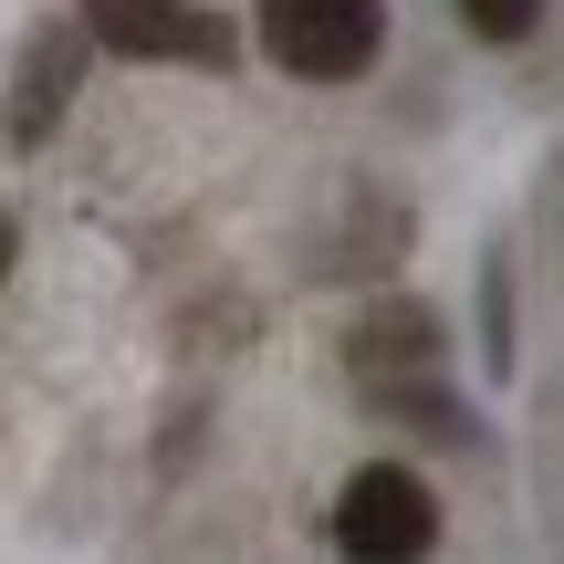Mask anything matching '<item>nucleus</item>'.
Returning <instances> with one entry per match:
<instances>
[{
    "mask_svg": "<svg viewBox=\"0 0 564 564\" xmlns=\"http://www.w3.org/2000/svg\"><path fill=\"white\" fill-rule=\"evenodd\" d=\"M387 42V0H262V53L293 84H356Z\"/></svg>",
    "mask_w": 564,
    "mask_h": 564,
    "instance_id": "1",
    "label": "nucleus"
},
{
    "mask_svg": "<svg viewBox=\"0 0 564 564\" xmlns=\"http://www.w3.org/2000/svg\"><path fill=\"white\" fill-rule=\"evenodd\" d=\"M84 42L126 63H199V74H230V21L199 11V0H84Z\"/></svg>",
    "mask_w": 564,
    "mask_h": 564,
    "instance_id": "2",
    "label": "nucleus"
},
{
    "mask_svg": "<svg viewBox=\"0 0 564 564\" xmlns=\"http://www.w3.org/2000/svg\"><path fill=\"white\" fill-rule=\"evenodd\" d=\"M335 544L345 554H429L440 544V491L419 470H398V460H366L335 491Z\"/></svg>",
    "mask_w": 564,
    "mask_h": 564,
    "instance_id": "3",
    "label": "nucleus"
},
{
    "mask_svg": "<svg viewBox=\"0 0 564 564\" xmlns=\"http://www.w3.org/2000/svg\"><path fill=\"white\" fill-rule=\"evenodd\" d=\"M449 11H460L470 42H523L533 21H544V0H449Z\"/></svg>",
    "mask_w": 564,
    "mask_h": 564,
    "instance_id": "4",
    "label": "nucleus"
},
{
    "mask_svg": "<svg viewBox=\"0 0 564 564\" xmlns=\"http://www.w3.org/2000/svg\"><path fill=\"white\" fill-rule=\"evenodd\" d=\"M63 84H74V42H63V53H42V63H32V95H21V147L42 137V105H53V116H63Z\"/></svg>",
    "mask_w": 564,
    "mask_h": 564,
    "instance_id": "5",
    "label": "nucleus"
}]
</instances>
